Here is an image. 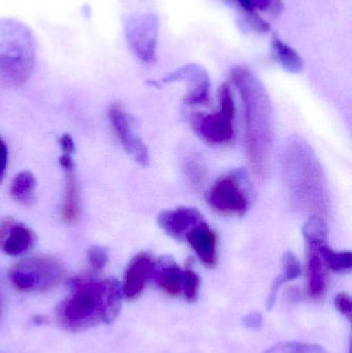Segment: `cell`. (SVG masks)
I'll return each mask as SVG.
<instances>
[{
  "mask_svg": "<svg viewBox=\"0 0 352 353\" xmlns=\"http://www.w3.org/2000/svg\"><path fill=\"white\" fill-rule=\"evenodd\" d=\"M8 149L3 139L0 137V185L3 182L8 168Z\"/></svg>",
  "mask_w": 352,
  "mask_h": 353,
  "instance_id": "30",
  "label": "cell"
},
{
  "mask_svg": "<svg viewBox=\"0 0 352 353\" xmlns=\"http://www.w3.org/2000/svg\"><path fill=\"white\" fill-rule=\"evenodd\" d=\"M59 163L64 172L63 203L61 208V219L65 223L76 222L80 216V199H79L78 182L74 173V163L72 155L63 154L59 157Z\"/></svg>",
  "mask_w": 352,
  "mask_h": 353,
  "instance_id": "15",
  "label": "cell"
},
{
  "mask_svg": "<svg viewBox=\"0 0 352 353\" xmlns=\"http://www.w3.org/2000/svg\"><path fill=\"white\" fill-rule=\"evenodd\" d=\"M109 120L116 137L125 152L142 167H147L150 163L148 147L140 138L132 120L123 108L120 105H113L109 109Z\"/></svg>",
  "mask_w": 352,
  "mask_h": 353,
  "instance_id": "9",
  "label": "cell"
},
{
  "mask_svg": "<svg viewBox=\"0 0 352 353\" xmlns=\"http://www.w3.org/2000/svg\"><path fill=\"white\" fill-rule=\"evenodd\" d=\"M303 234L308 246H318L324 244L328 239V226L324 218L320 216H310L303 226Z\"/></svg>",
  "mask_w": 352,
  "mask_h": 353,
  "instance_id": "22",
  "label": "cell"
},
{
  "mask_svg": "<svg viewBox=\"0 0 352 353\" xmlns=\"http://www.w3.org/2000/svg\"><path fill=\"white\" fill-rule=\"evenodd\" d=\"M65 274V267L59 259L37 255L12 265L8 271V279L19 292H45L57 288Z\"/></svg>",
  "mask_w": 352,
  "mask_h": 353,
  "instance_id": "5",
  "label": "cell"
},
{
  "mask_svg": "<svg viewBox=\"0 0 352 353\" xmlns=\"http://www.w3.org/2000/svg\"><path fill=\"white\" fill-rule=\"evenodd\" d=\"M2 315V296H1V290H0V319H1Z\"/></svg>",
  "mask_w": 352,
  "mask_h": 353,
  "instance_id": "34",
  "label": "cell"
},
{
  "mask_svg": "<svg viewBox=\"0 0 352 353\" xmlns=\"http://www.w3.org/2000/svg\"><path fill=\"white\" fill-rule=\"evenodd\" d=\"M313 247L320 253L328 269L336 273H349L351 271L352 255L349 251L334 250L329 246L328 243Z\"/></svg>",
  "mask_w": 352,
  "mask_h": 353,
  "instance_id": "21",
  "label": "cell"
},
{
  "mask_svg": "<svg viewBox=\"0 0 352 353\" xmlns=\"http://www.w3.org/2000/svg\"><path fill=\"white\" fill-rule=\"evenodd\" d=\"M37 234L22 222L14 218L0 221V250L10 256H21L34 247Z\"/></svg>",
  "mask_w": 352,
  "mask_h": 353,
  "instance_id": "11",
  "label": "cell"
},
{
  "mask_svg": "<svg viewBox=\"0 0 352 353\" xmlns=\"http://www.w3.org/2000/svg\"><path fill=\"white\" fill-rule=\"evenodd\" d=\"M253 8L267 12L272 16H279L284 8L282 0H251Z\"/></svg>",
  "mask_w": 352,
  "mask_h": 353,
  "instance_id": "27",
  "label": "cell"
},
{
  "mask_svg": "<svg viewBox=\"0 0 352 353\" xmlns=\"http://www.w3.org/2000/svg\"><path fill=\"white\" fill-rule=\"evenodd\" d=\"M235 1L238 2L245 12H252V10H254L251 0H235Z\"/></svg>",
  "mask_w": 352,
  "mask_h": 353,
  "instance_id": "33",
  "label": "cell"
},
{
  "mask_svg": "<svg viewBox=\"0 0 352 353\" xmlns=\"http://www.w3.org/2000/svg\"><path fill=\"white\" fill-rule=\"evenodd\" d=\"M220 110L212 114H192L190 123L196 134L211 145H227L235 138V101L229 85L219 88Z\"/></svg>",
  "mask_w": 352,
  "mask_h": 353,
  "instance_id": "6",
  "label": "cell"
},
{
  "mask_svg": "<svg viewBox=\"0 0 352 353\" xmlns=\"http://www.w3.org/2000/svg\"><path fill=\"white\" fill-rule=\"evenodd\" d=\"M59 145L61 147V150L63 151V154L72 155L76 151V146H74V140L70 134H62L59 139Z\"/></svg>",
  "mask_w": 352,
  "mask_h": 353,
  "instance_id": "32",
  "label": "cell"
},
{
  "mask_svg": "<svg viewBox=\"0 0 352 353\" xmlns=\"http://www.w3.org/2000/svg\"><path fill=\"white\" fill-rule=\"evenodd\" d=\"M70 294L57 307L60 325L82 331L115 321L121 309V284L114 278L99 279L93 274L70 280Z\"/></svg>",
  "mask_w": 352,
  "mask_h": 353,
  "instance_id": "2",
  "label": "cell"
},
{
  "mask_svg": "<svg viewBox=\"0 0 352 353\" xmlns=\"http://www.w3.org/2000/svg\"><path fill=\"white\" fill-rule=\"evenodd\" d=\"M272 46L275 57L287 72H291V74L302 72L304 68V61L293 48L277 37L273 39Z\"/></svg>",
  "mask_w": 352,
  "mask_h": 353,
  "instance_id": "20",
  "label": "cell"
},
{
  "mask_svg": "<svg viewBox=\"0 0 352 353\" xmlns=\"http://www.w3.org/2000/svg\"><path fill=\"white\" fill-rule=\"evenodd\" d=\"M184 172L188 182L196 188L203 186L206 181L207 172L204 163L196 157H188L184 163Z\"/></svg>",
  "mask_w": 352,
  "mask_h": 353,
  "instance_id": "23",
  "label": "cell"
},
{
  "mask_svg": "<svg viewBox=\"0 0 352 353\" xmlns=\"http://www.w3.org/2000/svg\"><path fill=\"white\" fill-rule=\"evenodd\" d=\"M307 277L309 296L314 300L324 298L328 288L327 265L313 246H308Z\"/></svg>",
  "mask_w": 352,
  "mask_h": 353,
  "instance_id": "17",
  "label": "cell"
},
{
  "mask_svg": "<svg viewBox=\"0 0 352 353\" xmlns=\"http://www.w3.org/2000/svg\"><path fill=\"white\" fill-rule=\"evenodd\" d=\"M262 325V316L260 313L252 312L243 319V325L248 330H260Z\"/></svg>",
  "mask_w": 352,
  "mask_h": 353,
  "instance_id": "31",
  "label": "cell"
},
{
  "mask_svg": "<svg viewBox=\"0 0 352 353\" xmlns=\"http://www.w3.org/2000/svg\"><path fill=\"white\" fill-rule=\"evenodd\" d=\"M231 80L243 105L246 157L254 175L262 180L270 171L274 142L272 103L264 85L249 68H234Z\"/></svg>",
  "mask_w": 352,
  "mask_h": 353,
  "instance_id": "1",
  "label": "cell"
},
{
  "mask_svg": "<svg viewBox=\"0 0 352 353\" xmlns=\"http://www.w3.org/2000/svg\"><path fill=\"white\" fill-rule=\"evenodd\" d=\"M282 171L295 207L309 216L326 218L330 210L326 175L313 149L301 137L285 143Z\"/></svg>",
  "mask_w": 352,
  "mask_h": 353,
  "instance_id": "3",
  "label": "cell"
},
{
  "mask_svg": "<svg viewBox=\"0 0 352 353\" xmlns=\"http://www.w3.org/2000/svg\"><path fill=\"white\" fill-rule=\"evenodd\" d=\"M335 307H336L337 310H338L341 314L344 315V316L347 317L349 321H351L352 315V302L349 294H345V292L339 294L338 296L335 298Z\"/></svg>",
  "mask_w": 352,
  "mask_h": 353,
  "instance_id": "29",
  "label": "cell"
},
{
  "mask_svg": "<svg viewBox=\"0 0 352 353\" xmlns=\"http://www.w3.org/2000/svg\"><path fill=\"white\" fill-rule=\"evenodd\" d=\"M266 353H328L326 350L315 344L287 342L270 348Z\"/></svg>",
  "mask_w": 352,
  "mask_h": 353,
  "instance_id": "24",
  "label": "cell"
},
{
  "mask_svg": "<svg viewBox=\"0 0 352 353\" xmlns=\"http://www.w3.org/2000/svg\"><path fill=\"white\" fill-rule=\"evenodd\" d=\"M163 83H175L186 81L189 89L184 97V105L188 107L208 105L210 103L211 83L208 74L204 68L196 64H188L180 70L172 72L163 79Z\"/></svg>",
  "mask_w": 352,
  "mask_h": 353,
  "instance_id": "10",
  "label": "cell"
},
{
  "mask_svg": "<svg viewBox=\"0 0 352 353\" xmlns=\"http://www.w3.org/2000/svg\"><path fill=\"white\" fill-rule=\"evenodd\" d=\"M128 43L136 55L147 63H152L156 58L158 21L156 17H132L125 24Z\"/></svg>",
  "mask_w": 352,
  "mask_h": 353,
  "instance_id": "8",
  "label": "cell"
},
{
  "mask_svg": "<svg viewBox=\"0 0 352 353\" xmlns=\"http://www.w3.org/2000/svg\"><path fill=\"white\" fill-rule=\"evenodd\" d=\"M203 265L213 268L217 263L218 238L216 232L205 221L192 228L185 236Z\"/></svg>",
  "mask_w": 352,
  "mask_h": 353,
  "instance_id": "14",
  "label": "cell"
},
{
  "mask_svg": "<svg viewBox=\"0 0 352 353\" xmlns=\"http://www.w3.org/2000/svg\"><path fill=\"white\" fill-rule=\"evenodd\" d=\"M246 12H247L246 23H247V25L250 28L260 33H266L270 30L271 27L270 25H269V23L267 22L266 20H264V19L260 18L256 12H254V10Z\"/></svg>",
  "mask_w": 352,
  "mask_h": 353,
  "instance_id": "28",
  "label": "cell"
},
{
  "mask_svg": "<svg viewBox=\"0 0 352 353\" xmlns=\"http://www.w3.org/2000/svg\"><path fill=\"white\" fill-rule=\"evenodd\" d=\"M302 275V265L298 257L291 251L284 253L282 259V273L275 280L273 283L272 290L267 301V308L268 310L273 308L276 302L279 290L283 284L287 282L298 279Z\"/></svg>",
  "mask_w": 352,
  "mask_h": 353,
  "instance_id": "18",
  "label": "cell"
},
{
  "mask_svg": "<svg viewBox=\"0 0 352 353\" xmlns=\"http://www.w3.org/2000/svg\"><path fill=\"white\" fill-rule=\"evenodd\" d=\"M204 221L202 214L196 208L178 207L161 212L157 218L159 228L172 238L182 240L187 232Z\"/></svg>",
  "mask_w": 352,
  "mask_h": 353,
  "instance_id": "13",
  "label": "cell"
},
{
  "mask_svg": "<svg viewBox=\"0 0 352 353\" xmlns=\"http://www.w3.org/2000/svg\"><path fill=\"white\" fill-rule=\"evenodd\" d=\"M183 277L184 270L172 257H161L155 261L152 279L167 296L175 298L182 294Z\"/></svg>",
  "mask_w": 352,
  "mask_h": 353,
  "instance_id": "16",
  "label": "cell"
},
{
  "mask_svg": "<svg viewBox=\"0 0 352 353\" xmlns=\"http://www.w3.org/2000/svg\"><path fill=\"white\" fill-rule=\"evenodd\" d=\"M207 201L221 215L242 217L251 203L247 178L241 172L219 176L209 190Z\"/></svg>",
  "mask_w": 352,
  "mask_h": 353,
  "instance_id": "7",
  "label": "cell"
},
{
  "mask_svg": "<svg viewBox=\"0 0 352 353\" xmlns=\"http://www.w3.org/2000/svg\"><path fill=\"white\" fill-rule=\"evenodd\" d=\"M35 65V39L30 29L12 19H0V83L19 87Z\"/></svg>",
  "mask_w": 352,
  "mask_h": 353,
  "instance_id": "4",
  "label": "cell"
},
{
  "mask_svg": "<svg viewBox=\"0 0 352 353\" xmlns=\"http://www.w3.org/2000/svg\"><path fill=\"white\" fill-rule=\"evenodd\" d=\"M154 265V259L149 253L136 254L130 261L124 274V281L121 285L122 296L127 300L138 298L144 290L147 282L152 279Z\"/></svg>",
  "mask_w": 352,
  "mask_h": 353,
  "instance_id": "12",
  "label": "cell"
},
{
  "mask_svg": "<svg viewBox=\"0 0 352 353\" xmlns=\"http://www.w3.org/2000/svg\"><path fill=\"white\" fill-rule=\"evenodd\" d=\"M89 265L94 272H101L107 267L109 263V254L105 247L93 245L87 251Z\"/></svg>",
  "mask_w": 352,
  "mask_h": 353,
  "instance_id": "26",
  "label": "cell"
},
{
  "mask_svg": "<svg viewBox=\"0 0 352 353\" xmlns=\"http://www.w3.org/2000/svg\"><path fill=\"white\" fill-rule=\"evenodd\" d=\"M37 179L31 172L22 171L17 174L10 186V196L17 203L30 205L34 203Z\"/></svg>",
  "mask_w": 352,
  "mask_h": 353,
  "instance_id": "19",
  "label": "cell"
},
{
  "mask_svg": "<svg viewBox=\"0 0 352 353\" xmlns=\"http://www.w3.org/2000/svg\"><path fill=\"white\" fill-rule=\"evenodd\" d=\"M200 279L198 274L194 270H184L183 286H182V294L187 302H196L200 290Z\"/></svg>",
  "mask_w": 352,
  "mask_h": 353,
  "instance_id": "25",
  "label": "cell"
}]
</instances>
